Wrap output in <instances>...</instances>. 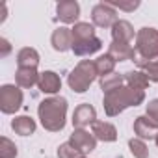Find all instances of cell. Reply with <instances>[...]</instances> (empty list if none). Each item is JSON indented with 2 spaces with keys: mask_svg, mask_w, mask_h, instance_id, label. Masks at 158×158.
<instances>
[{
  "mask_svg": "<svg viewBox=\"0 0 158 158\" xmlns=\"http://www.w3.org/2000/svg\"><path fill=\"white\" fill-rule=\"evenodd\" d=\"M91 134L101 141H115L117 139V128L112 123L99 121V119L91 125Z\"/></svg>",
  "mask_w": 158,
  "mask_h": 158,
  "instance_id": "15",
  "label": "cell"
},
{
  "mask_svg": "<svg viewBox=\"0 0 158 158\" xmlns=\"http://www.w3.org/2000/svg\"><path fill=\"white\" fill-rule=\"evenodd\" d=\"M71 32H73V43H74V41H86V39L97 37V35H95V28H93V24H89V23H76V24L71 28Z\"/></svg>",
  "mask_w": 158,
  "mask_h": 158,
  "instance_id": "21",
  "label": "cell"
},
{
  "mask_svg": "<svg viewBox=\"0 0 158 158\" xmlns=\"http://www.w3.org/2000/svg\"><path fill=\"white\" fill-rule=\"evenodd\" d=\"M110 6L123 11H134L136 8H139V2H110Z\"/></svg>",
  "mask_w": 158,
  "mask_h": 158,
  "instance_id": "28",
  "label": "cell"
},
{
  "mask_svg": "<svg viewBox=\"0 0 158 158\" xmlns=\"http://www.w3.org/2000/svg\"><path fill=\"white\" fill-rule=\"evenodd\" d=\"M154 141H156V145H158V136H156V139H154Z\"/></svg>",
  "mask_w": 158,
  "mask_h": 158,
  "instance_id": "32",
  "label": "cell"
},
{
  "mask_svg": "<svg viewBox=\"0 0 158 158\" xmlns=\"http://www.w3.org/2000/svg\"><path fill=\"white\" fill-rule=\"evenodd\" d=\"M108 54L115 61H127V60H134L136 58V48H132L127 43H115V41H112V45L108 48Z\"/></svg>",
  "mask_w": 158,
  "mask_h": 158,
  "instance_id": "17",
  "label": "cell"
},
{
  "mask_svg": "<svg viewBox=\"0 0 158 158\" xmlns=\"http://www.w3.org/2000/svg\"><path fill=\"white\" fill-rule=\"evenodd\" d=\"M0 158H17V145L6 136L0 138Z\"/></svg>",
  "mask_w": 158,
  "mask_h": 158,
  "instance_id": "26",
  "label": "cell"
},
{
  "mask_svg": "<svg viewBox=\"0 0 158 158\" xmlns=\"http://www.w3.org/2000/svg\"><path fill=\"white\" fill-rule=\"evenodd\" d=\"M115 60L110 56V54H102V56H99L97 60H95V67H97V74L101 76V78H104V76H108V74H112V73H115L114 69H115Z\"/></svg>",
  "mask_w": 158,
  "mask_h": 158,
  "instance_id": "22",
  "label": "cell"
},
{
  "mask_svg": "<svg viewBox=\"0 0 158 158\" xmlns=\"http://www.w3.org/2000/svg\"><path fill=\"white\" fill-rule=\"evenodd\" d=\"M97 67H95V61H91V60H82L80 63H78L73 71H71V74H69V78H67V84H69V88L73 89V91H76V93H84V91H88L89 89V86L97 80Z\"/></svg>",
  "mask_w": 158,
  "mask_h": 158,
  "instance_id": "3",
  "label": "cell"
},
{
  "mask_svg": "<svg viewBox=\"0 0 158 158\" xmlns=\"http://www.w3.org/2000/svg\"><path fill=\"white\" fill-rule=\"evenodd\" d=\"M145 101V91L141 89H134L130 86H121L110 93H104V112L108 117L119 115L121 112H125L130 106H138Z\"/></svg>",
  "mask_w": 158,
  "mask_h": 158,
  "instance_id": "1",
  "label": "cell"
},
{
  "mask_svg": "<svg viewBox=\"0 0 158 158\" xmlns=\"http://www.w3.org/2000/svg\"><path fill=\"white\" fill-rule=\"evenodd\" d=\"M134 134L139 139H156V136H158V123H154L149 115H139L134 121Z\"/></svg>",
  "mask_w": 158,
  "mask_h": 158,
  "instance_id": "10",
  "label": "cell"
},
{
  "mask_svg": "<svg viewBox=\"0 0 158 158\" xmlns=\"http://www.w3.org/2000/svg\"><path fill=\"white\" fill-rule=\"evenodd\" d=\"M6 13H8V10H6V4H2V15H0V23H4V21H6V17H8Z\"/></svg>",
  "mask_w": 158,
  "mask_h": 158,
  "instance_id": "31",
  "label": "cell"
},
{
  "mask_svg": "<svg viewBox=\"0 0 158 158\" xmlns=\"http://www.w3.org/2000/svg\"><path fill=\"white\" fill-rule=\"evenodd\" d=\"M82 156L84 154H80L69 141H65L58 147V158H82Z\"/></svg>",
  "mask_w": 158,
  "mask_h": 158,
  "instance_id": "27",
  "label": "cell"
},
{
  "mask_svg": "<svg viewBox=\"0 0 158 158\" xmlns=\"http://www.w3.org/2000/svg\"><path fill=\"white\" fill-rule=\"evenodd\" d=\"M112 39L115 43H127V45H130V41L134 39V28H132V24L128 21L119 19L114 24V28H112Z\"/></svg>",
  "mask_w": 158,
  "mask_h": 158,
  "instance_id": "14",
  "label": "cell"
},
{
  "mask_svg": "<svg viewBox=\"0 0 158 158\" xmlns=\"http://www.w3.org/2000/svg\"><path fill=\"white\" fill-rule=\"evenodd\" d=\"M69 143L80 152V154H88L91 151H95L97 147V138L93 134H89L86 128H74V132L69 138Z\"/></svg>",
  "mask_w": 158,
  "mask_h": 158,
  "instance_id": "7",
  "label": "cell"
},
{
  "mask_svg": "<svg viewBox=\"0 0 158 158\" xmlns=\"http://www.w3.org/2000/svg\"><path fill=\"white\" fill-rule=\"evenodd\" d=\"M24 95L19 86L13 84H4L0 88V110L2 114H15L23 106Z\"/></svg>",
  "mask_w": 158,
  "mask_h": 158,
  "instance_id": "5",
  "label": "cell"
},
{
  "mask_svg": "<svg viewBox=\"0 0 158 158\" xmlns=\"http://www.w3.org/2000/svg\"><path fill=\"white\" fill-rule=\"evenodd\" d=\"M101 47H102V41L99 37H91V39H86V41H74L71 50L76 56H91V54L99 52Z\"/></svg>",
  "mask_w": 158,
  "mask_h": 158,
  "instance_id": "16",
  "label": "cell"
},
{
  "mask_svg": "<svg viewBox=\"0 0 158 158\" xmlns=\"http://www.w3.org/2000/svg\"><path fill=\"white\" fill-rule=\"evenodd\" d=\"M128 149L134 154V158H149V147L145 145L143 139L139 138H132L128 139Z\"/></svg>",
  "mask_w": 158,
  "mask_h": 158,
  "instance_id": "25",
  "label": "cell"
},
{
  "mask_svg": "<svg viewBox=\"0 0 158 158\" xmlns=\"http://www.w3.org/2000/svg\"><path fill=\"white\" fill-rule=\"evenodd\" d=\"M0 47H2V50H0V56H2V58H6V56L10 54V50H11V45H10V41H8L6 37H0Z\"/></svg>",
  "mask_w": 158,
  "mask_h": 158,
  "instance_id": "30",
  "label": "cell"
},
{
  "mask_svg": "<svg viewBox=\"0 0 158 158\" xmlns=\"http://www.w3.org/2000/svg\"><path fill=\"white\" fill-rule=\"evenodd\" d=\"M123 82H125V74L112 73V74H108V76L101 78V89H102L104 93H110V91H114V89L121 88V86H123Z\"/></svg>",
  "mask_w": 158,
  "mask_h": 158,
  "instance_id": "23",
  "label": "cell"
},
{
  "mask_svg": "<svg viewBox=\"0 0 158 158\" xmlns=\"http://www.w3.org/2000/svg\"><path fill=\"white\" fill-rule=\"evenodd\" d=\"M134 48L139 54V58L145 61H152L154 58H158V30L149 28V26L139 28L136 34V47Z\"/></svg>",
  "mask_w": 158,
  "mask_h": 158,
  "instance_id": "4",
  "label": "cell"
},
{
  "mask_svg": "<svg viewBox=\"0 0 158 158\" xmlns=\"http://www.w3.org/2000/svg\"><path fill=\"white\" fill-rule=\"evenodd\" d=\"M145 115H149L154 123H158V99H154L147 104V114Z\"/></svg>",
  "mask_w": 158,
  "mask_h": 158,
  "instance_id": "29",
  "label": "cell"
},
{
  "mask_svg": "<svg viewBox=\"0 0 158 158\" xmlns=\"http://www.w3.org/2000/svg\"><path fill=\"white\" fill-rule=\"evenodd\" d=\"M56 13L58 19L65 24H76L78 17H80V6L74 0H61V2L56 4Z\"/></svg>",
  "mask_w": 158,
  "mask_h": 158,
  "instance_id": "9",
  "label": "cell"
},
{
  "mask_svg": "<svg viewBox=\"0 0 158 158\" xmlns=\"http://www.w3.org/2000/svg\"><path fill=\"white\" fill-rule=\"evenodd\" d=\"M50 43H52V48L58 50V52L71 50L73 48V32H71V28H65V26L56 28L52 32Z\"/></svg>",
  "mask_w": 158,
  "mask_h": 158,
  "instance_id": "11",
  "label": "cell"
},
{
  "mask_svg": "<svg viewBox=\"0 0 158 158\" xmlns=\"http://www.w3.org/2000/svg\"><path fill=\"white\" fill-rule=\"evenodd\" d=\"M39 74L41 73H37V67H19L15 73V82L19 88L28 89L39 82Z\"/></svg>",
  "mask_w": 158,
  "mask_h": 158,
  "instance_id": "13",
  "label": "cell"
},
{
  "mask_svg": "<svg viewBox=\"0 0 158 158\" xmlns=\"http://www.w3.org/2000/svg\"><path fill=\"white\" fill-rule=\"evenodd\" d=\"M125 82H127V86H130V88H134V89L145 91V89L149 88V82H151V80L147 78V74H145L143 71L136 69V71L125 73Z\"/></svg>",
  "mask_w": 158,
  "mask_h": 158,
  "instance_id": "19",
  "label": "cell"
},
{
  "mask_svg": "<svg viewBox=\"0 0 158 158\" xmlns=\"http://www.w3.org/2000/svg\"><path fill=\"white\" fill-rule=\"evenodd\" d=\"M97 121V112L89 102H84L76 106L73 112V127L74 128H86L88 125H93Z\"/></svg>",
  "mask_w": 158,
  "mask_h": 158,
  "instance_id": "8",
  "label": "cell"
},
{
  "mask_svg": "<svg viewBox=\"0 0 158 158\" xmlns=\"http://www.w3.org/2000/svg\"><path fill=\"white\" fill-rule=\"evenodd\" d=\"M39 89L47 95H56L61 89V78L54 73V71H43L39 74V82H37Z\"/></svg>",
  "mask_w": 158,
  "mask_h": 158,
  "instance_id": "12",
  "label": "cell"
},
{
  "mask_svg": "<svg viewBox=\"0 0 158 158\" xmlns=\"http://www.w3.org/2000/svg\"><path fill=\"white\" fill-rule=\"evenodd\" d=\"M37 115L41 119V125L48 132H60L65 127V115H67V101L63 97H48L39 102Z\"/></svg>",
  "mask_w": 158,
  "mask_h": 158,
  "instance_id": "2",
  "label": "cell"
},
{
  "mask_svg": "<svg viewBox=\"0 0 158 158\" xmlns=\"http://www.w3.org/2000/svg\"><path fill=\"white\" fill-rule=\"evenodd\" d=\"M138 61V67L139 71H143L147 74V78L151 82H158V60H152V61H145V60H136Z\"/></svg>",
  "mask_w": 158,
  "mask_h": 158,
  "instance_id": "24",
  "label": "cell"
},
{
  "mask_svg": "<svg viewBox=\"0 0 158 158\" xmlns=\"http://www.w3.org/2000/svg\"><path fill=\"white\" fill-rule=\"evenodd\" d=\"M35 121L30 117V115H17L13 121H11V128L15 130V134L19 136H32L35 132Z\"/></svg>",
  "mask_w": 158,
  "mask_h": 158,
  "instance_id": "18",
  "label": "cell"
},
{
  "mask_svg": "<svg viewBox=\"0 0 158 158\" xmlns=\"http://www.w3.org/2000/svg\"><path fill=\"white\" fill-rule=\"evenodd\" d=\"M91 19H93V24L99 28H114V24L119 21L117 11L115 8L110 6V2H99L91 10Z\"/></svg>",
  "mask_w": 158,
  "mask_h": 158,
  "instance_id": "6",
  "label": "cell"
},
{
  "mask_svg": "<svg viewBox=\"0 0 158 158\" xmlns=\"http://www.w3.org/2000/svg\"><path fill=\"white\" fill-rule=\"evenodd\" d=\"M39 63V52L35 48L24 47L17 52V65L19 67H37Z\"/></svg>",
  "mask_w": 158,
  "mask_h": 158,
  "instance_id": "20",
  "label": "cell"
},
{
  "mask_svg": "<svg viewBox=\"0 0 158 158\" xmlns=\"http://www.w3.org/2000/svg\"><path fill=\"white\" fill-rule=\"evenodd\" d=\"M82 158H86V156H82Z\"/></svg>",
  "mask_w": 158,
  "mask_h": 158,
  "instance_id": "33",
  "label": "cell"
}]
</instances>
